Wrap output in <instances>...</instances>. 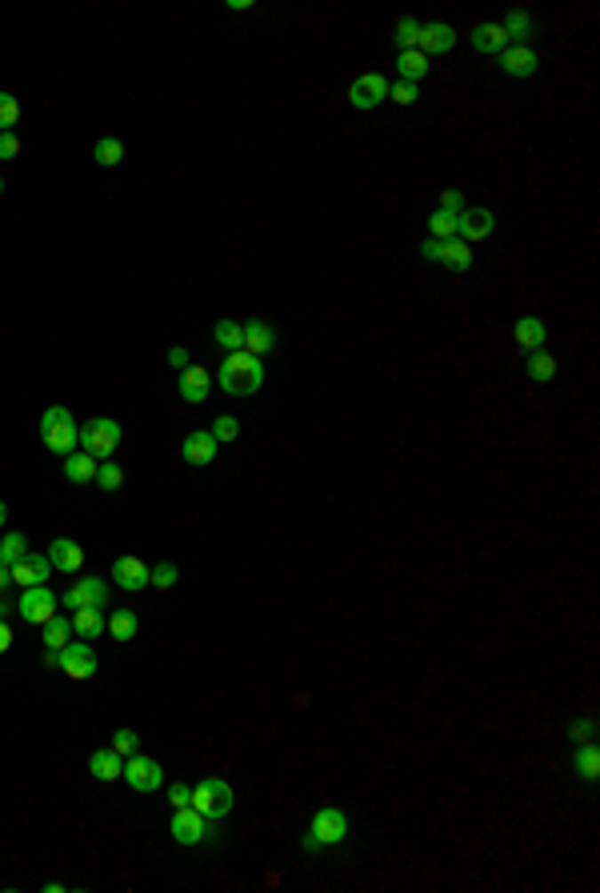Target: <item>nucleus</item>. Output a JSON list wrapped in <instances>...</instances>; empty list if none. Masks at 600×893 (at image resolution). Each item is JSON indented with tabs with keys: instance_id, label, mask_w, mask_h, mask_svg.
<instances>
[{
	"instance_id": "obj_39",
	"label": "nucleus",
	"mask_w": 600,
	"mask_h": 893,
	"mask_svg": "<svg viewBox=\"0 0 600 893\" xmlns=\"http://www.w3.org/2000/svg\"><path fill=\"white\" fill-rule=\"evenodd\" d=\"M176 581H180V569H176L172 561H160V565H152V569H148V585L156 589V593H164V589H172Z\"/></svg>"
},
{
	"instance_id": "obj_19",
	"label": "nucleus",
	"mask_w": 600,
	"mask_h": 893,
	"mask_svg": "<svg viewBox=\"0 0 600 893\" xmlns=\"http://www.w3.org/2000/svg\"><path fill=\"white\" fill-rule=\"evenodd\" d=\"M208 393H212V373H208L204 365L180 369V401L200 405V401H208Z\"/></svg>"
},
{
	"instance_id": "obj_32",
	"label": "nucleus",
	"mask_w": 600,
	"mask_h": 893,
	"mask_svg": "<svg viewBox=\"0 0 600 893\" xmlns=\"http://www.w3.org/2000/svg\"><path fill=\"white\" fill-rule=\"evenodd\" d=\"M576 773H580L584 781H596L600 777V753H596V741H580V749H576Z\"/></svg>"
},
{
	"instance_id": "obj_29",
	"label": "nucleus",
	"mask_w": 600,
	"mask_h": 893,
	"mask_svg": "<svg viewBox=\"0 0 600 893\" xmlns=\"http://www.w3.org/2000/svg\"><path fill=\"white\" fill-rule=\"evenodd\" d=\"M524 373L536 381V385H548V381L556 377V357H552V353H544V349H536V353H528Z\"/></svg>"
},
{
	"instance_id": "obj_35",
	"label": "nucleus",
	"mask_w": 600,
	"mask_h": 893,
	"mask_svg": "<svg viewBox=\"0 0 600 893\" xmlns=\"http://www.w3.org/2000/svg\"><path fill=\"white\" fill-rule=\"evenodd\" d=\"M24 553H28V541H24V533H4V537H0V565H8V569H12Z\"/></svg>"
},
{
	"instance_id": "obj_2",
	"label": "nucleus",
	"mask_w": 600,
	"mask_h": 893,
	"mask_svg": "<svg viewBox=\"0 0 600 893\" xmlns=\"http://www.w3.org/2000/svg\"><path fill=\"white\" fill-rule=\"evenodd\" d=\"M36 437H40V445H44L48 453H60V457H68V453L76 449V441H80V425H76V417H72L64 405H52V409L40 413Z\"/></svg>"
},
{
	"instance_id": "obj_42",
	"label": "nucleus",
	"mask_w": 600,
	"mask_h": 893,
	"mask_svg": "<svg viewBox=\"0 0 600 893\" xmlns=\"http://www.w3.org/2000/svg\"><path fill=\"white\" fill-rule=\"evenodd\" d=\"M112 749H116L120 757H132V753H140V737H136L132 729H116L112 733Z\"/></svg>"
},
{
	"instance_id": "obj_44",
	"label": "nucleus",
	"mask_w": 600,
	"mask_h": 893,
	"mask_svg": "<svg viewBox=\"0 0 600 893\" xmlns=\"http://www.w3.org/2000/svg\"><path fill=\"white\" fill-rule=\"evenodd\" d=\"M440 209H444V213H464V209H468L460 189H444V193H440Z\"/></svg>"
},
{
	"instance_id": "obj_48",
	"label": "nucleus",
	"mask_w": 600,
	"mask_h": 893,
	"mask_svg": "<svg viewBox=\"0 0 600 893\" xmlns=\"http://www.w3.org/2000/svg\"><path fill=\"white\" fill-rule=\"evenodd\" d=\"M168 361H172L176 369H188V349H184V345H172V349H168Z\"/></svg>"
},
{
	"instance_id": "obj_6",
	"label": "nucleus",
	"mask_w": 600,
	"mask_h": 893,
	"mask_svg": "<svg viewBox=\"0 0 600 893\" xmlns=\"http://www.w3.org/2000/svg\"><path fill=\"white\" fill-rule=\"evenodd\" d=\"M168 833H172L180 845H200V841H212L216 829L208 825V817H204L200 809H192V805H180V809L172 813V821H168Z\"/></svg>"
},
{
	"instance_id": "obj_54",
	"label": "nucleus",
	"mask_w": 600,
	"mask_h": 893,
	"mask_svg": "<svg viewBox=\"0 0 600 893\" xmlns=\"http://www.w3.org/2000/svg\"><path fill=\"white\" fill-rule=\"evenodd\" d=\"M0 193H4V181H0Z\"/></svg>"
},
{
	"instance_id": "obj_16",
	"label": "nucleus",
	"mask_w": 600,
	"mask_h": 893,
	"mask_svg": "<svg viewBox=\"0 0 600 893\" xmlns=\"http://www.w3.org/2000/svg\"><path fill=\"white\" fill-rule=\"evenodd\" d=\"M112 581H116L120 589H128V593H140V589H148V565L132 553L116 557V561H112Z\"/></svg>"
},
{
	"instance_id": "obj_14",
	"label": "nucleus",
	"mask_w": 600,
	"mask_h": 893,
	"mask_svg": "<svg viewBox=\"0 0 600 893\" xmlns=\"http://www.w3.org/2000/svg\"><path fill=\"white\" fill-rule=\"evenodd\" d=\"M492 233H496V217L488 209H464V213H456V241L476 245V241H488Z\"/></svg>"
},
{
	"instance_id": "obj_40",
	"label": "nucleus",
	"mask_w": 600,
	"mask_h": 893,
	"mask_svg": "<svg viewBox=\"0 0 600 893\" xmlns=\"http://www.w3.org/2000/svg\"><path fill=\"white\" fill-rule=\"evenodd\" d=\"M208 433L216 437V445H228V441H236V437H240V421L224 413V417L212 421V429H208Z\"/></svg>"
},
{
	"instance_id": "obj_43",
	"label": "nucleus",
	"mask_w": 600,
	"mask_h": 893,
	"mask_svg": "<svg viewBox=\"0 0 600 893\" xmlns=\"http://www.w3.org/2000/svg\"><path fill=\"white\" fill-rule=\"evenodd\" d=\"M416 97H420V89H416V84H408V81L388 84V101H396V105H412Z\"/></svg>"
},
{
	"instance_id": "obj_51",
	"label": "nucleus",
	"mask_w": 600,
	"mask_h": 893,
	"mask_svg": "<svg viewBox=\"0 0 600 893\" xmlns=\"http://www.w3.org/2000/svg\"><path fill=\"white\" fill-rule=\"evenodd\" d=\"M8 613H16V605H8V597L0 593V621H8Z\"/></svg>"
},
{
	"instance_id": "obj_13",
	"label": "nucleus",
	"mask_w": 600,
	"mask_h": 893,
	"mask_svg": "<svg viewBox=\"0 0 600 893\" xmlns=\"http://www.w3.org/2000/svg\"><path fill=\"white\" fill-rule=\"evenodd\" d=\"M60 669L72 681H88L96 673V649L88 641H68L60 649Z\"/></svg>"
},
{
	"instance_id": "obj_22",
	"label": "nucleus",
	"mask_w": 600,
	"mask_h": 893,
	"mask_svg": "<svg viewBox=\"0 0 600 893\" xmlns=\"http://www.w3.org/2000/svg\"><path fill=\"white\" fill-rule=\"evenodd\" d=\"M276 349V329L268 321H244V353L264 357Z\"/></svg>"
},
{
	"instance_id": "obj_12",
	"label": "nucleus",
	"mask_w": 600,
	"mask_h": 893,
	"mask_svg": "<svg viewBox=\"0 0 600 893\" xmlns=\"http://www.w3.org/2000/svg\"><path fill=\"white\" fill-rule=\"evenodd\" d=\"M496 65H500V73L512 76V81H528V76L540 68V57H536L532 44H508V49L496 57Z\"/></svg>"
},
{
	"instance_id": "obj_3",
	"label": "nucleus",
	"mask_w": 600,
	"mask_h": 893,
	"mask_svg": "<svg viewBox=\"0 0 600 893\" xmlns=\"http://www.w3.org/2000/svg\"><path fill=\"white\" fill-rule=\"evenodd\" d=\"M344 837H348V813L336 809V805H324V809L312 813V825H308V833H304L300 849L320 853V849H328V845H340Z\"/></svg>"
},
{
	"instance_id": "obj_18",
	"label": "nucleus",
	"mask_w": 600,
	"mask_h": 893,
	"mask_svg": "<svg viewBox=\"0 0 600 893\" xmlns=\"http://www.w3.org/2000/svg\"><path fill=\"white\" fill-rule=\"evenodd\" d=\"M48 565L52 569H60V573H76V569H84V545H76L72 537H56L52 545H48Z\"/></svg>"
},
{
	"instance_id": "obj_10",
	"label": "nucleus",
	"mask_w": 600,
	"mask_h": 893,
	"mask_svg": "<svg viewBox=\"0 0 600 893\" xmlns=\"http://www.w3.org/2000/svg\"><path fill=\"white\" fill-rule=\"evenodd\" d=\"M108 605V585L100 577H80L76 585L64 589V609H104Z\"/></svg>"
},
{
	"instance_id": "obj_33",
	"label": "nucleus",
	"mask_w": 600,
	"mask_h": 893,
	"mask_svg": "<svg viewBox=\"0 0 600 893\" xmlns=\"http://www.w3.org/2000/svg\"><path fill=\"white\" fill-rule=\"evenodd\" d=\"M92 157L104 165V169H116V165L124 161V141L120 137H100L96 141V149H92Z\"/></svg>"
},
{
	"instance_id": "obj_15",
	"label": "nucleus",
	"mask_w": 600,
	"mask_h": 893,
	"mask_svg": "<svg viewBox=\"0 0 600 893\" xmlns=\"http://www.w3.org/2000/svg\"><path fill=\"white\" fill-rule=\"evenodd\" d=\"M216 437L208 433V429H192L188 437H184V445H180V457H184V465L188 469H204V465H212L216 461Z\"/></svg>"
},
{
	"instance_id": "obj_47",
	"label": "nucleus",
	"mask_w": 600,
	"mask_h": 893,
	"mask_svg": "<svg viewBox=\"0 0 600 893\" xmlns=\"http://www.w3.org/2000/svg\"><path fill=\"white\" fill-rule=\"evenodd\" d=\"M568 733H572V745H580V741H592V721H576Z\"/></svg>"
},
{
	"instance_id": "obj_41",
	"label": "nucleus",
	"mask_w": 600,
	"mask_h": 893,
	"mask_svg": "<svg viewBox=\"0 0 600 893\" xmlns=\"http://www.w3.org/2000/svg\"><path fill=\"white\" fill-rule=\"evenodd\" d=\"M20 121V105L12 93H0V133H12V125Z\"/></svg>"
},
{
	"instance_id": "obj_53",
	"label": "nucleus",
	"mask_w": 600,
	"mask_h": 893,
	"mask_svg": "<svg viewBox=\"0 0 600 893\" xmlns=\"http://www.w3.org/2000/svg\"><path fill=\"white\" fill-rule=\"evenodd\" d=\"M4 517H8V509H4V501H0V525H4Z\"/></svg>"
},
{
	"instance_id": "obj_25",
	"label": "nucleus",
	"mask_w": 600,
	"mask_h": 893,
	"mask_svg": "<svg viewBox=\"0 0 600 893\" xmlns=\"http://www.w3.org/2000/svg\"><path fill=\"white\" fill-rule=\"evenodd\" d=\"M120 769H124V757L116 753V749H92V757H88V773H92L96 781H116Z\"/></svg>"
},
{
	"instance_id": "obj_8",
	"label": "nucleus",
	"mask_w": 600,
	"mask_h": 893,
	"mask_svg": "<svg viewBox=\"0 0 600 893\" xmlns=\"http://www.w3.org/2000/svg\"><path fill=\"white\" fill-rule=\"evenodd\" d=\"M120 777H124L128 789H136V793H156L160 781H164V769H160L156 757L132 753V757H124V769H120Z\"/></svg>"
},
{
	"instance_id": "obj_38",
	"label": "nucleus",
	"mask_w": 600,
	"mask_h": 893,
	"mask_svg": "<svg viewBox=\"0 0 600 893\" xmlns=\"http://www.w3.org/2000/svg\"><path fill=\"white\" fill-rule=\"evenodd\" d=\"M392 41H396V49H400V52L416 49V41H420V25H416L412 17H400V20H396V28H392Z\"/></svg>"
},
{
	"instance_id": "obj_50",
	"label": "nucleus",
	"mask_w": 600,
	"mask_h": 893,
	"mask_svg": "<svg viewBox=\"0 0 600 893\" xmlns=\"http://www.w3.org/2000/svg\"><path fill=\"white\" fill-rule=\"evenodd\" d=\"M44 665L48 669H60V649H44Z\"/></svg>"
},
{
	"instance_id": "obj_23",
	"label": "nucleus",
	"mask_w": 600,
	"mask_h": 893,
	"mask_svg": "<svg viewBox=\"0 0 600 893\" xmlns=\"http://www.w3.org/2000/svg\"><path fill=\"white\" fill-rule=\"evenodd\" d=\"M512 337H516V345L524 349V353H536V349H544V341H548V329H544L540 317H520V321L512 325Z\"/></svg>"
},
{
	"instance_id": "obj_46",
	"label": "nucleus",
	"mask_w": 600,
	"mask_h": 893,
	"mask_svg": "<svg viewBox=\"0 0 600 893\" xmlns=\"http://www.w3.org/2000/svg\"><path fill=\"white\" fill-rule=\"evenodd\" d=\"M20 157V137L16 133H0V161H12Z\"/></svg>"
},
{
	"instance_id": "obj_28",
	"label": "nucleus",
	"mask_w": 600,
	"mask_h": 893,
	"mask_svg": "<svg viewBox=\"0 0 600 893\" xmlns=\"http://www.w3.org/2000/svg\"><path fill=\"white\" fill-rule=\"evenodd\" d=\"M396 73H400V81L420 84V81H424V73H428V57H424L420 49L400 52V57H396Z\"/></svg>"
},
{
	"instance_id": "obj_9",
	"label": "nucleus",
	"mask_w": 600,
	"mask_h": 893,
	"mask_svg": "<svg viewBox=\"0 0 600 893\" xmlns=\"http://www.w3.org/2000/svg\"><path fill=\"white\" fill-rule=\"evenodd\" d=\"M56 605H60V597L52 593L48 585H32V589H24L20 593V601H16V613H20L28 625H44V621H52L56 613Z\"/></svg>"
},
{
	"instance_id": "obj_36",
	"label": "nucleus",
	"mask_w": 600,
	"mask_h": 893,
	"mask_svg": "<svg viewBox=\"0 0 600 893\" xmlns=\"http://www.w3.org/2000/svg\"><path fill=\"white\" fill-rule=\"evenodd\" d=\"M428 237L432 241H452L456 237V213H444V209H436L428 217Z\"/></svg>"
},
{
	"instance_id": "obj_17",
	"label": "nucleus",
	"mask_w": 600,
	"mask_h": 893,
	"mask_svg": "<svg viewBox=\"0 0 600 893\" xmlns=\"http://www.w3.org/2000/svg\"><path fill=\"white\" fill-rule=\"evenodd\" d=\"M8 573H12V585L32 589V585H44V581H48V573H52V565H48V557H44V553H24L20 561H16Z\"/></svg>"
},
{
	"instance_id": "obj_30",
	"label": "nucleus",
	"mask_w": 600,
	"mask_h": 893,
	"mask_svg": "<svg viewBox=\"0 0 600 893\" xmlns=\"http://www.w3.org/2000/svg\"><path fill=\"white\" fill-rule=\"evenodd\" d=\"M44 649H64V645L72 641V617H64V613H56L52 621H44Z\"/></svg>"
},
{
	"instance_id": "obj_49",
	"label": "nucleus",
	"mask_w": 600,
	"mask_h": 893,
	"mask_svg": "<svg viewBox=\"0 0 600 893\" xmlns=\"http://www.w3.org/2000/svg\"><path fill=\"white\" fill-rule=\"evenodd\" d=\"M12 649V629H8V621H0V653Z\"/></svg>"
},
{
	"instance_id": "obj_11",
	"label": "nucleus",
	"mask_w": 600,
	"mask_h": 893,
	"mask_svg": "<svg viewBox=\"0 0 600 893\" xmlns=\"http://www.w3.org/2000/svg\"><path fill=\"white\" fill-rule=\"evenodd\" d=\"M348 101H352V109H360V113L384 105V101H388V81H384V73L356 76V81H352V89H348Z\"/></svg>"
},
{
	"instance_id": "obj_5",
	"label": "nucleus",
	"mask_w": 600,
	"mask_h": 893,
	"mask_svg": "<svg viewBox=\"0 0 600 893\" xmlns=\"http://www.w3.org/2000/svg\"><path fill=\"white\" fill-rule=\"evenodd\" d=\"M80 449L96 461H108L120 449V425L112 417H92L88 425H80Z\"/></svg>"
},
{
	"instance_id": "obj_1",
	"label": "nucleus",
	"mask_w": 600,
	"mask_h": 893,
	"mask_svg": "<svg viewBox=\"0 0 600 893\" xmlns=\"http://www.w3.org/2000/svg\"><path fill=\"white\" fill-rule=\"evenodd\" d=\"M216 385H220L228 397H252L256 389L264 385V365H260V357L244 353V349L228 353V357L220 361V369H216Z\"/></svg>"
},
{
	"instance_id": "obj_37",
	"label": "nucleus",
	"mask_w": 600,
	"mask_h": 893,
	"mask_svg": "<svg viewBox=\"0 0 600 893\" xmlns=\"http://www.w3.org/2000/svg\"><path fill=\"white\" fill-rule=\"evenodd\" d=\"M120 485H124V469H120L116 461H100V465H96V489L116 493Z\"/></svg>"
},
{
	"instance_id": "obj_4",
	"label": "nucleus",
	"mask_w": 600,
	"mask_h": 893,
	"mask_svg": "<svg viewBox=\"0 0 600 893\" xmlns=\"http://www.w3.org/2000/svg\"><path fill=\"white\" fill-rule=\"evenodd\" d=\"M192 809H200L208 821H220L232 813V785L224 777H200L192 789Z\"/></svg>"
},
{
	"instance_id": "obj_31",
	"label": "nucleus",
	"mask_w": 600,
	"mask_h": 893,
	"mask_svg": "<svg viewBox=\"0 0 600 893\" xmlns=\"http://www.w3.org/2000/svg\"><path fill=\"white\" fill-rule=\"evenodd\" d=\"M212 341L224 349V353H236V349H244V325L240 321H216Z\"/></svg>"
},
{
	"instance_id": "obj_27",
	"label": "nucleus",
	"mask_w": 600,
	"mask_h": 893,
	"mask_svg": "<svg viewBox=\"0 0 600 893\" xmlns=\"http://www.w3.org/2000/svg\"><path fill=\"white\" fill-rule=\"evenodd\" d=\"M104 629H108V621L100 617V609H76L72 613V633H76L80 641H96Z\"/></svg>"
},
{
	"instance_id": "obj_7",
	"label": "nucleus",
	"mask_w": 600,
	"mask_h": 893,
	"mask_svg": "<svg viewBox=\"0 0 600 893\" xmlns=\"http://www.w3.org/2000/svg\"><path fill=\"white\" fill-rule=\"evenodd\" d=\"M420 257L424 261H432V265H444V269H452V273H468L472 269V245H464V241H424L420 245Z\"/></svg>"
},
{
	"instance_id": "obj_45",
	"label": "nucleus",
	"mask_w": 600,
	"mask_h": 893,
	"mask_svg": "<svg viewBox=\"0 0 600 893\" xmlns=\"http://www.w3.org/2000/svg\"><path fill=\"white\" fill-rule=\"evenodd\" d=\"M168 805H172V809H180V805H192V785H184V781L168 785Z\"/></svg>"
},
{
	"instance_id": "obj_52",
	"label": "nucleus",
	"mask_w": 600,
	"mask_h": 893,
	"mask_svg": "<svg viewBox=\"0 0 600 893\" xmlns=\"http://www.w3.org/2000/svg\"><path fill=\"white\" fill-rule=\"evenodd\" d=\"M8 585H12V573H8V565H0V593H4Z\"/></svg>"
},
{
	"instance_id": "obj_26",
	"label": "nucleus",
	"mask_w": 600,
	"mask_h": 893,
	"mask_svg": "<svg viewBox=\"0 0 600 893\" xmlns=\"http://www.w3.org/2000/svg\"><path fill=\"white\" fill-rule=\"evenodd\" d=\"M500 28H504V36H508V44H528L536 33H540V28H536V20L528 17V12H520V9H512L508 17L500 20Z\"/></svg>"
},
{
	"instance_id": "obj_21",
	"label": "nucleus",
	"mask_w": 600,
	"mask_h": 893,
	"mask_svg": "<svg viewBox=\"0 0 600 893\" xmlns=\"http://www.w3.org/2000/svg\"><path fill=\"white\" fill-rule=\"evenodd\" d=\"M468 41H472V49L484 52V57H500V52L508 49V36H504V28L492 25V20H488V25H476V28H472Z\"/></svg>"
},
{
	"instance_id": "obj_20",
	"label": "nucleus",
	"mask_w": 600,
	"mask_h": 893,
	"mask_svg": "<svg viewBox=\"0 0 600 893\" xmlns=\"http://www.w3.org/2000/svg\"><path fill=\"white\" fill-rule=\"evenodd\" d=\"M456 44V28L444 25V20H436V25H420V41H416V49L424 52V57H440V52H452Z\"/></svg>"
},
{
	"instance_id": "obj_34",
	"label": "nucleus",
	"mask_w": 600,
	"mask_h": 893,
	"mask_svg": "<svg viewBox=\"0 0 600 893\" xmlns=\"http://www.w3.org/2000/svg\"><path fill=\"white\" fill-rule=\"evenodd\" d=\"M136 629H140V621H136L132 609H116V613L108 617V633L116 637V641H132Z\"/></svg>"
},
{
	"instance_id": "obj_24",
	"label": "nucleus",
	"mask_w": 600,
	"mask_h": 893,
	"mask_svg": "<svg viewBox=\"0 0 600 893\" xmlns=\"http://www.w3.org/2000/svg\"><path fill=\"white\" fill-rule=\"evenodd\" d=\"M96 465H100V461L88 457L84 449H72L68 457H64V481H72V485H92V481H96Z\"/></svg>"
}]
</instances>
